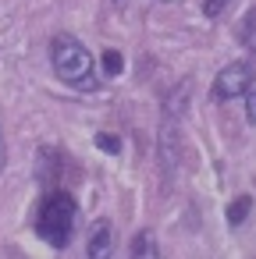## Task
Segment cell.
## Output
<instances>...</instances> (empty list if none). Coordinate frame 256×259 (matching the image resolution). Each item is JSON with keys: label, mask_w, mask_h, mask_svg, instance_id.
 Segmentation results:
<instances>
[{"label": "cell", "mask_w": 256, "mask_h": 259, "mask_svg": "<svg viewBox=\"0 0 256 259\" xmlns=\"http://www.w3.org/2000/svg\"><path fill=\"white\" fill-rule=\"evenodd\" d=\"M132 259H160V248H157V238L150 231H139L132 238Z\"/></svg>", "instance_id": "7"}, {"label": "cell", "mask_w": 256, "mask_h": 259, "mask_svg": "<svg viewBox=\"0 0 256 259\" xmlns=\"http://www.w3.org/2000/svg\"><path fill=\"white\" fill-rule=\"evenodd\" d=\"M160 160H164V170L167 174L178 163V128L171 121H164V128H160Z\"/></svg>", "instance_id": "6"}, {"label": "cell", "mask_w": 256, "mask_h": 259, "mask_svg": "<svg viewBox=\"0 0 256 259\" xmlns=\"http://www.w3.org/2000/svg\"><path fill=\"white\" fill-rule=\"evenodd\" d=\"M249 89H252V64H245V61L228 64L213 78V96L217 100H235V96H245Z\"/></svg>", "instance_id": "3"}, {"label": "cell", "mask_w": 256, "mask_h": 259, "mask_svg": "<svg viewBox=\"0 0 256 259\" xmlns=\"http://www.w3.org/2000/svg\"><path fill=\"white\" fill-rule=\"evenodd\" d=\"M71 227H75V199H71L68 192L47 195L43 206H40V217H36V231H40L50 245L64 248L68 238H71Z\"/></svg>", "instance_id": "2"}, {"label": "cell", "mask_w": 256, "mask_h": 259, "mask_svg": "<svg viewBox=\"0 0 256 259\" xmlns=\"http://www.w3.org/2000/svg\"><path fill=\"white\" fill-rule=\"evenodd\" d=\"M111 252H114V227H111V220H96L89 227V238H86V255L111 259Z\"/></svg>", "instance_id": "4"}, {"label": "cell", "mask_w": 256, "mask_h": 259, "mask_svg": "<svg viewBox=\"0 0 256 259\" xmlns=\"http://www.w3.org/2000/svg\"><path fill=\"white\" fill-rule=\"evenodd\" d=\"M238 39H242L245 47H256V11H249L245 22L238 25Z\"/></svg>", "instance_id": "9"}, {"label": "cell", "mask_w": 256, "mask_h": 259, "mask_svg": "<svg viewBox=\"0 0 256 259\" xmlns=\"http://www.w3.org/2000/svg\"><path fill=\"white\" fill-rule=\"evenodd\" d=\"M4 160H8V156H4V149H0V170H4Z\"/></svg>", "instance_id": "14"}, {"label": "cell", "mask_w": 256, "mask_h": 259, "mask_svg": "<svg viewBox=\"0 0 256 259\" xmlns=\"http://www.w3.org/2000/svg\"><path fill=\"white\" fill-rule=\"evenodd\" d=\"M96 146H100L103 153H111V156H114V153H121V139H118V135H111V132H100V135H96Z\"/></svg>", "instance_id": "11"}, {"label": "cell", "mask_w": 256, "mask_h": 259, "mask_svg": "<svg viewBox=\"0 0 256 259\" xmlns=\"http://www.w3.org/2000/svg\"><path fill=\"white\" fill-rule=\"evenodd\" d=\"M224 4H228V0H206V4H203V15H206V18H217V15L224 11Z\"/></svg>", "instance_id": "13"}, {"label": "cell", "mask_w": 256, "mask_h": 259, "mask_svg": "<svg viewBox=\"0 0 256 259\" xmlns=\"http://www.w3.org/2000/svg\"><path fill=\"white\" fill-rule=\"evenodd\" d=\"M245 117H249V124H256V89L245 93Z\"/></svg>", "instance_id": "12"}, {"label": "cell", "mask_w": 256, "mask_h": 259, "mask_svg": "<svg viewBox=\"0 0 256 259\" xmlns=\"http://www.w3.org/2000/svg\"><path fill=\"white\" fill-rule=\"evenodd\" d=\"M121 71H125V57H121L118 50H107V54H103V75L114 78V75H121Z\"/></svg>", "instance_id": "10"}, {"label": "cell", "mask_w": 256, "mask_h": 259, "mask_svg": "<svg viewBox=\"0 0 256 259\" xmlns=\"http://www.w3.org/2000/svg\"><path fill=\"white\" fill-rule=\"evenodd\" d=\"M50 61H54L57 78L68 82V85H75V89H82V93H93L100 85V78L93 75V57H89V50L79 39L57 36L50 43Z\"/></svg>", "instance_id": "1"}, {"label": "cell", "mask_w": 256, "mask_h": 259, "mask_svg": "<svg viewBox=\"0 0 256 259\" xmlns=\"http://www.w3.org/2000/svg\"><path fill=\"white\" fill-rule=\"evenodd\" d=\"M249 209H252V199H249V195H238V199L228 206V224H242V220L249 217Z\"/></svg>", "instance_id": "8"}, {"label": "cell", "mask_w": 256, "mask_h": 259, "mask_svg": "<svg viewBox=\"0 0 256 259\" xmlns=\"http://www.w3.org/2000/svg\"><path fill=\"white\" fill-rule=\"evenodd\" d=\"M185 110H189V82H178V85L164 96V121L178 124V121L185 117Z\"/></svg>", "instance_id": "5"}]
</instances>
